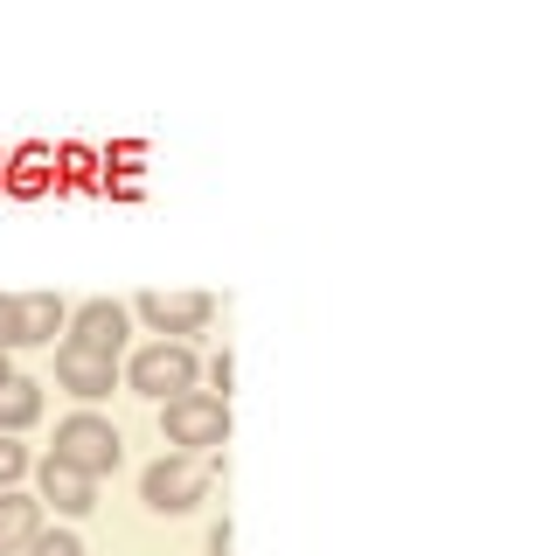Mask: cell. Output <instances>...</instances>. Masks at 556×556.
<instances>
[{"instance_id":"1","label":"cell","mask_w":556,"mask_h":556,"mask_svg":"<svg viewBox=\"0 0 556 556\" xmlns=\"http://www.w3.org/2000/svg\"><path fill=\"white\" fill-rule=\"evenodd\" d=\"M118 382L132 396H147V404H174V396L202 390V355H195V341H147L118 362Z\"/></svg>"},{"instance_id":"2","label":"cell","mask_w":556,"mask_h":556,"mask_svg":"<svg viewBox=\"0 0 556 556\" xmlns=\"http://www.w3.org/2000/svg\"><path fill=\"white\" fill-rule=\"evenodd\" d=\"M49 459H63L70 473H84V480H104V473H118V459H126V439H118L112 417L70 410L63 425H56V445H49Z\"/></svg>"},{"instance_id":"3","label":"cell","mask_w":556,"mask_h":556,"mask_svg":"<svg viewBox=\"0 0 556 556\" xmlns=\"http://www.w3.org/2000/svg\"><path fill=\"white\" fill-rule=\"evenodd\" d=\"M161 439H167V452L208 459L216 445H230V404H223V396H208V390L174 396V404H161Z\"/></svg>"},{"instance_id":"4","label":"cell","mask_w":556,"mask_h":556,"mask_svg":"<svg viewBox=\"0 0 556 556\" xmlns=\"http://www.w3.org/2000/svg\"><path fill=\"white\" fill-rule=\"evenodd\" d=\"M208 459H188V452H161V459L139 473V501H147L153 515H195L208 501Z\"/></svg>"},{"instance_id":"5","label":"cell","mask_w":556,"mask_h":556,"mask_svg":"<svg viewBox=\"0 0 556 556\" xmlns=\"http://www.w3.org/2000/svg\"><path fill=\"white\" fill-rule=\"evenodd\" d=\"M132 313L147 320V334H161V341H195V334H208V320H216V292H139L132 300Z\"/></svg>"},{"instance_id":"6","label":"cell","mask_w":556,"mask_h":556,"mask_svg":"<svg viewBox=\"0 0 556 556\" xmlns=\"http://www.w3.org/2000/svg\"><path fill=\"white\" fill-rule=\"evenodd\" d=\"M63 341L91 348V355H112V362H126V348H132V306H126V300H84L77 313H70Z\"/></svg>"},{"instance_id":"7","label":"cell","mask_w":556,"mask_h":556,"mask_svg":"<svg viewBox=\"0 0 556 556\" xmlns=\"http://www.w3.org/2000/svg\"><path fill=\"white\" fill-rule=\"evenodd\" d=\"M56 390H70L84 410H91L98 396L118 390V362L112 355H91V348H77V341H56Z\"/></svg>"},{"instance_id":"8","label":"cell","mask_w":556,"mask_h":556,"mask_svg":"<svg viewBox=\"0 0 556 556\" xmlns=\"http://www.w3.org/2000/svg\"><path fill=\"white\" fill-rule=\"evenodd\" d=\"M35 501H42V508H56L63 521H84V515L98 508V480L70 473L63 459H35Z\"/></svg>"},{"instance_id":"9","label":"cell","mask_w":556,"mask_h":556,"mask_svg":"<svg viewBox=\"0 0 556 556\" xmlns=\"http://www.w3.org/2000/svg\"><path fill=\"white\" fill-rule=\"evenodd\" d=\"M70 327V306L56 292H14V348H56Z\"/></svg>"},{"instance_id":"10","label":"cell","mask_w":556,"mask_h":556,"mask_svg":"<svg viewBox=\"0 0 556 556\" xmlns=\"http://www.w3.org/2000/svg\"><path fill=\"white\" fill-rule=\"evenodd\" d=\"M42 529H49V508L28 486H8V494H0V556H22Z\"/></svg>"},{"instance_id":"11","label":"cell","mask_w":556,"mask_h":556,"mask_svg":"<svg viewBox=\"0 0 556 556\" xmlns=\"http://www.w3.org/2000/svg\"><path fill=\"white\" fill-rule=\"evenodd\" d=\"M42 382L35 376H8L0 382V439H28L35 425H42Z\"/></svg>"},{"instance_id":"12","label":"cell","mask_w":556,"mask_h":556,"mask_svg":"<svg viewBox=\"0 0 556 556\" xmlns=\"http://www.w3.org/2000/svg\"><path fill=\"white\" fill-rule=\"evenodd\" d=\"M49 181H56V153L49 147H22L8 167H0V188H14V195H42Z\"/></svg>"},{"instance_id":"13","label":"cell","mask_w":556,"mask_h":556,"mask_svg":"<svg viewBox=\"0 0 556 556\" xmlns=\"http://www.w3.org/2000/svg\"><path fill=\"white\" fill-rule=\"evenodd\" d=\"M28 473H35V452L22 439H0V494H8V486H22Z\"/></svg>"},{"instance_id":"14","label":"cell","mask_w":556,"mask_h":556,"mask_svg":"<svg viewBox=\"0 0 556 556\" xmlns=\"http://www.w3.org/2000/svg\"><path fill=\"white\" fill-rule=\"evenodd\" d=\"M22 556H84V535L70 529V521H56V529H42V535H35V543H28Z\"/></svg>"},{"instance_id":"15","label":"cell","mask_w":556,"mask_h":556,"mask_svg":"<svg viewBox=\"0 0 556 556\" xmlns=\"http://www.w3.org/2000/svg\"><path fill=\"white\" fill-rule=\"evenodd\" d=\"M208 382H216V390H208V396H223V404H230V355H216V362H208V369H202Z\"/></svg>"},{"instance_id":"16","label":"cell","mask_w":556,"mask_h":556,"mask_svg":"<svg viewBox=\"0 0 556 556\" xmlns=\"http://www.w3.org/2000/svg\"><path fill=\"white\" fill-rule=\"evenodd\" d=\"M0 355H14V292H0Z\"/></svg>"},{"instance_id":"17","label":"cell","mask_w":556,"mask_h":556,"mask_svg":"<svg viewBox=\"0 0 556 556\" xmlns=\"http://www.w3.org/2000/svg\"><path fill=\"white\" fill-rule=\"evenodd\" d=\"M208 556H230V521H216V529H208Z\"/></svg>"},{"instance_id":"18","label":"cell","mask_w":556,"mask_h":556,"mask_svg":"<svg viewBox=\"0 0 556 556\" xmlns=\"http://www.w3.org/2000/svg\"><path fill=\"white\" fill-rule=\"evenodd\" d=\"M8 376H14V362H8V355H0V382H8Z\"/></svg>"}]
</instances>
